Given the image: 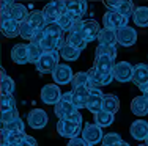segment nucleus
<instances>
[{
    "mask_svg": "<svg viewBox=\"0 0 148 146\" xmlns=\"http://www.w3.org/2000/svg\"><path fill=\"white\" fill-rule=\"evenodd\" d=\"M71 32H80L84 35V38L87 39V43H91V41L99 39V35L103 32V29L95 19H87V20L76 22V25H74Z\"/></svg>",
    "mask_w": 148,
    "mask_h": 146,
    "instance_id": "nucleus-1",
    "label": "nucleus"
},
{
    "mask_svg": "<svg viewBox=\"0 0 148 146\" xmlns=\"http://www.w3.org/2000/svg\"><path fill=\"white\" fill-rule=\"evenodd\" d=\"M60 52L58 50H54V52H44L43 57L40 58L36 65V71L41 72V74H52L55 71V68L60 65Z\"/></svg>",
    "mask_w": 148,
    "mask_h": 146,
    "instance_id": "nucleus-2",
    "label": "nucleus"
},
{
    "mask_svg": "<svg viewBox=\"0 0 148 146\" xmlns=\"http://www.w3.org/2000/svg\"><path fill=\"white\" fill-rule=\"evenodd\" d=\"M82 138L84 141L87 143V146H95L98 145L99 141H103L104 138V134H103V127H99L98 124H91V123H87L84 126V130H82Z\"/></svg>",
    "mask_w": 148,
    "mask_h": 146,
    "instance_id": "nucleus-3",
    "label": "nucleus"
},
{
    "mask_svg": "<svg viewBox=\"0 0 148 146\" xmlns=\"http://www.w3.org/2000/svg\"><path fill=\"white\" fill-rule=\"evenodd\" d=\"M66 11V2H51L47 5H44L43 14L47 20V24H54L58 20V17H62Z\"/></svg>",
    "mask_w": 148,
    "mask_h": 146,
    "instance_id": "nucleus-4",
    "label": "nucleus"
},
{
    "mask_svg": "<svg viewBox=\"0 0 148 146\" xmlns=\"http://www.w3.org/2000/svg\"><path fill=\"white\" fill-rule=\"evenodd\" d=\"M40 96H41V101H43L44 104L55 107L60 101H62L63 93L60 91L57 83H47V85H44L43 88H41V94Z\"/></svg>",
    "mask_w": 148,
    "mask_h": 146,
    "instance_id": "nucleus-5",
    "label": "nucleus"
},
{
    "mask_svg": "<svg viewBox=\"0 0 148 146\" xmlns=\"http://www.w3.org/2000/svg\"><path fill=\"white\" fill-rule=\"evenodd\" d=\"M82 130L84 129L80 127V124L71 123V121H68V120H58V123H57L58 135H62V137H65V138H69V140L79 137V134H82Z\"/></svg>",
    "mask_w": 148,
    "mask_h": 146,
    "instance_id": "nucleus-6",
    "label": "nucleus"
},
{
    "mask_svg": "<svg viewBox=\"0 0 148 146\" xmlns=\"http://www.w3.org/2000/svg\"><path fill=\"white\" fill-rule=\"evenodd\" d=\"M128 20L125 16L118 14L117 11H107L104 13L103 16V24H104V29H109V30H120L121 27H126L128 25Z\"/></svg>",
    "mask_w": 148,
    "mask_h": 146,
    "instance_id": "nucleus-7",
    "label": "nucleus"
},
{
    "mask_svg": "<svg viewBox=\"0 0 148 146\" xmlns=\"http://www.w3.org/2000/svg\"><path fill=\"white\" fill-rule=\"evenodd\" d=\"M132 74H134V66L131 63H128V61H118V63H115V68H114V72H112V75H114V80L117 82H132Z\"/></svg>",
    "mask_w": 148,
    "mask_h": 146,
    "instance_id": "nucleus-8",
    "label": "nucleus"
},
{
    "mask_svg": "<svg viewBox=\"0 0 148 146\" xmlns=\"http://www.w3.org/2000/svg\"><path fill=\"white\" fill-rule=\"evenodd\" d=\"M47 121H49L47 113L41 109H33L27 115V123H29V127H32V129H36V130L44 129L47 126Z\"/></svg>",
    "mask_w": 148,
    "mask_h": 146,
    "instance_id": "nucleus-9",
    "label": "nucleus"
},
{
    "mask_svg": "<svg viewBox=\"0 0 148 146\" xmlns=\"http://www.w3.org/2000/svg\"><path fill=\"white\" fill-rule=\"evenodd\" d=\"M104 93L99 88H91L90 90V96H88V102H87V110L90 113L96 115L98 112L103 110V104H104Z\"/></svg>",
    "mask_w": 148,
    "mask_h": 146,
    "instance_id": "nucleus-10",
    "label": "nucleus"
},
{
    "mask_svg": "<svg viewBox=\"0 0 148 146\" xmlns=\"http://www.w3.org/2000/svg\"><path fill=\"white\" fill-rule=\"evenodd\" d=\"M52 79L57 85H66V83H71L74 79V72L71 69V66L68 65H58L55 68V71L52 72Z\"/></svg>",
    "mask_w": 148,
    "mask_h": 146,
    "instance_id": "nucleus-11",
    "label": "nucleus"
},
{
    "mask_svg": "<svg viewBox=\"0 0 148 146\" xmlns=\"http://www.w3.org/2000/svg\"><path fill=\"white\" fill-rule=\"evenodd\" d=\"M117 38H118V44L123 47H131L136 44L137 41V32L136 29L126 25V27H121L120 30H117Z\"/></svg>",
    "mask_w": 148,
    "mask_h": 146,
    "instance_id": "nucleus-12",
    "label": "nucleus"
},
{
    "mask_svg": "<svg viewBox=\"0 0 148 146\" xmlns=\"http://www.w3.org/2000/svg\"><path fill=\"white\" fill-rule=\"evenodd\" d=\"M2 33L6 38H16L21 33V24L11 19L10 14H2Z\"/></svg>",
    "mask_w": 148,
    "mask_h": 146,
    "instance_id": "nucleus-13",
    "label": "nucleus"
},
{
    "mask_svg": "<svg viewBox=\"0 0 148 146\" xmlns=\"http://www.w3.org/2000/svg\"><path fill=\"white\" fill-rule=\"evenodd\" d=\"M93 66L101 72V74L112 75L114 68H115V60L110 57H106V55H96V57H95V61H93Z\"/></svg>",
    "mask_w": 148,
    "mask_h": 146,
    "instance_id": "nucleus-14",
    "label": "nucleus"
},
{
    "mask_svg": "<svg viewBox=\"0 0 148 146\" xmlns=\"http://www.w3.org/2000/svg\"><path fill=\"white\" fill-rule=\"evenodd\" d=\"M129 132H131V137L134 138V140L145 141L148 138V123L145 120H142V118H140V120H136L131 124Z\"/></svg>",
    "mask_w": 148,
    "mask_h": 146,
    "instance_id": "nucleus-15",
    "label": "nucleus"
},
{
    "mask_svg": "<svg viewBox=\"0 0 148 146\" xmlns=\"http://www.w3.org/2000/svg\"><path fill=\"white\" fill-rule=\"evenodd\" d=\"M73 104L77 110L87 109V102H88L90 96V88L87 86H79V88H73Z\"/></svg>",
    "mask_w": 148,
    "mask_h": 146,
    "instance_id": "nucleus-16",
    "label": "nucleus"
},
{
    "mask_svg": "<svg viewBox=\"0 0 148 146\" xmlns=\"http://www.w3.org/2000/svg\"><path fill=\"white\" fill-rule=\"evenodd\" d=\"M25 138H27L25 132L2 130V146H19Z\"/></svg>",
    "mask_w": 148,
    "mask_h": 146,
    "instance_id": "nucleus-17",
    "label": "nucleus"
},
{
    "mask_svg": "<svg viewBox=\"0 0 148 146\" xmlns=\"http://www.w3.org/2000/svg\"><path fill=\"white\" fill-rule=\"evenodd\" d=\"M11 60L17 65H25L29 63V46L27 44H16L11 49Z\"/></svg>",
    "mask_w": 148,
    "mask_h": 146,
    "instance_id": "nucleus-18",
    "label": "nucleus"
},
{
    "mask_svg": "<svg viewBox=\"0 0 148 146\" xmlns=\"http://www.w3.org/2000/svg\"><path fill=\"white\" fill-rule=\"evenodd\" d=\"M88 75H90V80L91 83H93L95 86H103V85H109L112 80H114V75H106V74H101L99 71H98L95 66H91V68L88 69Z\"/></svg>",
    "mask_w": 148,
    "mask_h": 146,
    "instance_id": "nucleus-19",
    "label": "nucleus"
},
{
    "mask_svg": "<svg viewBox=\"0 0 148 146\" xmlns=\"http://www.w3.org/2000/svg\"><path fill=\"white\" fill-rule=\"evenodd\" d=\"M131 112L136 116H147L148 115V101L142 94L136 96L131 102Z\"/></svg>",
    "mask_w": 148,
    "mask_h": 146,
    "instance_id": "nucleus-20",
    "label": "nucleus"
},
{
    "mask_svg": "<svg viewBox=\"0 0 148 146\" xmlns=\"http://www.w3.org/2000/svg\"><path fill=\"white\" fill-rule=\"evenodd\" d=\"M132 83L137 86H142L148 83V65H136L134 66V74H132Z\"/></svg>",
    "mask_w": 148,
    "mask_h": 146,
    "instance_id": "nucleus-21",
    "label": "nucleus"
},
{
    "mask_svg": "<svg viewBox=\"0 0 148 146\" xmlns=\"http://www.w3.org/2000/svg\"><path fill=\"white\" fill-rule=\"evenodd\" d=\"M54 112L58 116V120H66V118H69L74 112H77V109L74 107V104H71V102L60 101L57 105L54 107Z\"/></svg>",
    "mask_w": 148,
    "mask_h": 146,
    "instance_id": "nucleus-22",
    "label": "nucleus"
},
{
    "mask_svg": "<svg viewBox=\"0 0 148 146\" xmlns=\"http://www.w3.org/2000/svg\"><path fill=\"white\" fill-rule=\"evenodd\" d=\"M10 17L11 19H14L16 22H19V24H22V22H25L27 20V17H29V10H27V6L25 5H22V3H13V6H11V10H10Z\"/></svg>",
    "mask_w": 148,
    "mask_h": 146,
    "instance_id": "nucleus-23",
    "label": "nucleus"
},
{
    "mask_svg": "<svg viewBox=\"0 0 148 146\" xmlns=\"http://www.w3.org/2000/svg\"><path fill=\"white\" fill-rule=\"evenodd\" d=\"M27 22L30 24L32 27H33L36 32H40V30H44L46 25H47V20H46V17L43 14V11H32L29 17H27Z\"/></svg>",
    "mask_w": 148,
    "mask_h": 146,
    "instance_id": "nucleus-24",
    "label": "nucleus"
},
{
    "mask_svg": "<svg viewBox=\"0 0 148 146\" xmlns=\"http://www.w3.org/2000/svg\"><path fill=\"white\" fill-rule=\"evenodd\" d=\"M87 8H88L87 2H66V11L71 13L76 20H80V17L87 13Z\"/></svg>",
    "mask_w": 148,
    "mask_h": 146,
    "instance_id": "nucleus-25",
    "label": "nucleus"
},
{
    "mask_svg": "<svg viewBox=\"0 0 148 146\" xmlns=\"http://www.w3.org/2000/svg\"><path fill=\"white\" fill-rule=\"evenodd\" d=\"M66 43L69 44V46H73V47H76L77 50H80L82 52L84 49L87 47V39L84 38V35L80 33V32H69L68 33V38H66Z\"/></svg>",
    "mask_w": 148,
    "mask_h": 146,
    "instance_id": "nucleus-26",
    "label": "nucleus"
},
{
    "mask_svg": "<svg viewBox=\"0 0 148 146\" xmlns=\"http://www.w3.org/2000/svg\"><path fill=\"white\" fill-rule=\"evenodd\" d=\"M132 20L137 27H142V29L148 27V6H137L134 11Z\"/></svg>",
    "mask_w": 148,
    "mask_h": 146,
    "instance_id": "nucleus-27",
    "label": "nucleus"
},
{
    "mask_svg": "<svg viewBox=\"0 0 148 146\" xmlns=\"http://www.w3.org/2000/svg\"><path fill=\"white\" fill-rule=\"evenodd\" d=\"M71 85H73V88H79V86H87V88H90V90L95 88V85L90 80L88 72H85V71L76 72V74H74L73 82H71Z\"/></svg>",
    "mask_w": 148,
    "mask_h": 146,
    "instance_id": "nucleus-28",
    "label": "nucleus"
},
{
    "mask_svg": "<svg viewBox=\"0 0 148 146\" xmlns=\"http://www.w3.org/2000/svg\"><path fill=\"white\" fill-rule=\"evenodd\" d=\"M98 43L103 44V46H117V43H118L117 32L115 30H109V29H103Z\"/></svg>",
    "mask_w": 148,
    "mask_h": 146,
    "instance_id": "nucleus-29",
    "label": "nucleus"
},
{
    "mask_svg": "<svg viewBox=\"0 0 148 146\" xmlns=\"http://www.w3.org/2000/svg\"><path fill=\"white\" fill-rule=\"evenodd\" d=\"M103 110L104 112H109V113L115 115L120 110V99L115 94H106L104 96Z\"/></svg>",
    "mask_w": 148,
    "mask_h": 146,
    "instance_id": "nucleus-30",
    "label": "nucleus"
},
{
    "mask_svg": "<svg viewBox=\"0 0 148 146\" xmlns=\"http://www.w3.org/2000/svg\"><path fill=\"white\" fill-rule=\"evenodd\" d=\"M58 52H60V57H62L63 60H66V61H76L77 58H79V55H80V50H77V49L73 47V46H69L68 43L63 44Z\"/></svg>",
    "mask_w": 148,
    "mask_h": 146,
    "instance_id": "nucleus-31",
    "label": "nucleus"
},
{
    "mask_svg": "<svg viewBox=\"0 0 148 146\" xmlns=\"http://www.w3.org/2000/svg\"><path fill=\"white\" fill-rule=\"evenodd\" d=\"M115 11L118 13V14L125 16L126 19H129L131 16H134V11H136V6H134L132 2H129V0H118V6Z\"/></svg>",
    "mask_w": 148,
    "mask_h": 146,
    "instance_id": "nucleus-32",
    "label": "nucleus"
},
{
    "mask_svg": "<svg viewBox=\"0 0 148 146\" xmlns=\"http://www.w3.org/2000/svg\"><path fill=\"white\" fill-rule=\"evenodd\" d=\"M76 22H79V20H76V17H74L71 13H65V14H63L62 17H58V20H57V24L62 27L63 32H68V33L74 29Z\"/></svg>",
    "mask_w": 148,
    "mask_h": 146,
    "instance_id": "nucleus-33",
    "label": "nucleus"
},
{
    "mask_svg": "<svg viewBox=\"0 0 148 146\" xmlns=\"http://www.w3.org/2000/svg\"><path fill=\"white\" fill-rule=\"evenodd\" d=\"M114 118H115V115L101 110V112H98L95 115V124H98L99 127H109L114 123Z\"/></svg>",
    "mask_w": 148,
    "mask_h": 146,
    "instance_id": "nucleus-34",
    "label": "nucleus"
},
{
    "mask_svg": "<svg viewBox=\"0 0 148 146\" xmlns=\"http://www.w3.org/2000/svg\"><path fill=\"white\" fill-rule=\"evenodd\" d=\"M44 35H46V36L54 38V39H57V41L65 39V38H63V30H62V27H60L57 22L47 24V25H46V29H44Z\"/></svg>",
    "mask_w": 148,
    "mask_h": 146,
    "instance_id": "nucleus-35",
    "label": "nucleus"
},
{
    "mask_svg": "<svg viewBox=\"0 0 148 146\" xmlns=\"http://www.w3.org/2000/svg\"><path fill=\"white\" fill-rule=\"evenodd\" d=\"M43 49H41L40 44H33V43H29V63H33L36 65L40 61V58L43 57Z\"/></svg>",
    "mask_w": 148,
    "mask_h": 146,
    "instance_id": "nucleus-36",
    "label": "nucleus"
},
{
    "mask_svg": "<svg viewBox=\"0 0 148 146\" xmlns=\"http://www.w3.org/2000/svg\"><path fill=\"white\" fill-rule=\"evenodd\" d=\"M16 88V83L10 75H6L5 72L2 71V96H8V94H13Z\"/></svg>",
    "mask_w": 148,
    "mask_h": 146,
    "instance_id": "nucleus-37",
    "label": "nucleus"
},
{
    "mask_svg": "<svg viewBox=\"0 0 148 146\" xmlns=\"http://www.w3.org/2000/svg\"><path fill=\"white\" fill-rule=\"evenodd\" d=\"M117 46H103V44H98L96 50H95V57L96 55H106V57H110V58H117Z\"/></svg>",
    "mask_w": 148,
    "mask_h": 146,
    "instance_id": "nucleus-38",
    "label": "nucleus"
},
{
    "mask_svg": "<svg viewBox=\"0 0 148 146\" xmlns=\"http://www.w3.org/2000/svg\"><path fill=\"white\" fill-rule=\"evenodd\" d=\"M2 130H8V132H25V124H24V121L21 120V118H17V120L11 121V123L2 126Z\"/></svg>",
    "mask_w": 148,
    "mask_h": 146,
    "instance_id": "nucleus-39",
    "label": "nucleus"
},
{
    "mask_svg": "<svg viewBox=\"0 0 148 146\" xmlns=\"http://www.w3.org/2000/svg\"><path fill=\"white\" fill-rule=\"evenodd\" d=\"M35 33H36V30L33 29V27L30 25L29 22H22L21 24V33H19V36L22 38V39H25V41H32V38L35 36Z\"/></svg>",
    "mask_w": 148,
    "mask_h": 146,
    "instance_id": "nucleus-40",
    "label": "nucleus"
},
{
    "mask_svg": "<svg viewBox=\"0 0 148 146\" xmlns=\"http://www.w3.org/2000/svg\"><path fill=\"white\" fill-rule=\"evenodd\" d=\"M121 137H120L118 134H115V132H109V134L104 135L103 138V146H118L120 143H121Z\"/></svg>",
    "mask_w": 148,
    "mask_h": 146,
    "instance_id": "nucleus-41",
    "label": "nucleus"
},
{
    "mask_svg": "<svg viewBox=\"0 0 148 146\" xmlns=\"http://www.w3.org/2000/svg\"><path fill=\"white\" fill-rule=\"evenodd\" d=\"M11 110H16V101L13 94L8 96H2V113L3 112H11Z\"/></svg>",
    "mask_w": 148,
    "mask_h": 146,
    "instance_id": "nucleus-42",
    "label": "nucleus"
},
{
    "mask_svg": "<svg viewBox=\"0 0 148 146\" xmlns=\"http://www.w3.org/2000/svg\"><path fill=\"white\" fill-rule=\"evenodd\" d=\"M19 118V112L16 110H11V112H3L2 113V126H5V124L11 123V121H14Z\"/></svg>",
    "mask_w": 148,
    "mask_h": 146,
    "instance_id": "nucleus-43",
    "label": "nucleus"
},
{
    "mask_svg": "<svg viewBox=\"0 0 148 146\" xmlns=\"http://www.w3.org/2000/svg\"><path fill=\"white\" fill-rule=\"evenodd\" d=\"M68 121H71V123H76V124H80L82 126V115H80V112L77 110V112H74L69 118H66Z\"/></svg>",
    "mask_w": 148,
    "mask_h": 146,
    "instance_id": "nucleus-44",
    "label": "nucleus"
},
{
    "mask_svg": "<svg viewBox=\"0 0 148 146\" xmlns=\"http://www.w3.org/2000/svg\"><path fill=\"white\" fill-rule=\"evenodd\" d=\"M66 146H87V143L84 141L82 137H76V138H73V140H69Z\"/></svg>",
    "mask_w": 148,
    "mask_h": 146,
    "instance_id": "nucleus-45",
    "label": "nucleus"
},
{
    "mask_svg": "<svg viewBox=\"0 0 148 146\" xmlns=\"http://www.w3.org/2000/svg\"><path fill=\"white\" fill-rule=\"evenodd\" d=\"M19 146H38V145H36V140H35L33 137L27 135V138H25V140H24V141H22V143H21Z\"/></svg>",
    "mask_w": 148,
    "mask_h": 146,
    "instance_id": "nucleus-46",
    "label": "nucleus"
},
{
    "mask_svg": "<svg viewBox=\"0 0 148 146\" xmlns=\"http://www.w3.org/2000/svg\"><path fill=\"white\" fill-rule=\"evenodd\" d=\"M118 146H129V143H126V141H121V143H120Z\"/></svg>",
    "mask_w": 148,
    "mask_h": 146,
    "instance_id": "nucleus-47",
    "label": "nucleus"
},
{
    "mask_svg": "<svg viewBox=\"0 0 148 146\" xmlns=\"http://www.w3.org/2000/svg\"><path fill=\"white\" fill-rule=\"evenodd\" d=\"M142 96H143V97H145V99L148 101V90H147V91H145V93H143V94H142Z\"/></svg>",
    "mask_w": 148,
    "mask_h": 146,
    "instance_id": "nucleus-48",
    "label": "nucleus"
},
{
    "mask_svg": "<svg viewBox=\"0 0 148 146\" xmlns=\"http://www.w3.org/2000/svg\"><path fill=\"white\" fill-rule=\"evenodd\" d=\"M145 145H148V138H147V140H145Z\"/></svg>",
    "mask_w": 148,
    "mask_h": 146,
    "instance_id": "nucleus-49",
    "label": "nucleus"
},
{
    "mask_svg": "<svg viewBox=\"0 0 148 146\" xmlns=\"http://www.w3.org/2000/svg\"><path fill=\"white\" fill-rule=\"evenodd\" d=\"M139 146H148V145H145V143H143V145H139Z\"/></svg>",
    "mask_w": 148,
    "mask_h": 146,
    "instance_id": "nucleus-50",
    "label": "nucleus"
},
{
    "mask_svg": "<svg viewBox=\"0 0 148 146\" xmlns=\"http://www.w3.org/2000/svg\"><path fill=\"white\" fill-rule=\"evenodd\" d=\"M101 146H103V145H101Z\"/></svg>",
    "mask_w": 148,
    "mask_h": 146,
    "instance_id": "nucleus-51",
    "label": "nucleus"
}]
</instances>
